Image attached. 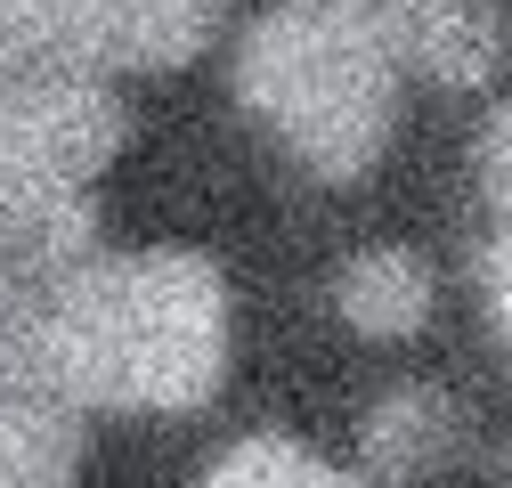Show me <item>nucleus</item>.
<instances>
[{
  "mask_svg": "<svg viewBox=\"0 0 512 488\" xmlns=\"http://www.w3.org/2000/svg\"><path fill=\"white\" fill-rule=\"evenodd\" d=\"M488 310H496V334L512 342V212H504V228L488 244Z\"/></svg>",
  "mask_w": 512,
  "mask_h": 488,
  "instance_id": "obj_11",
  "label": "nucleus"
},
{
  "mask_svg": "<svg viewBox=\"0 0 512 488\" xmlns=\"http://www.w3.org/2000/svg\"><path fill=\"white\" fill-rule=\"evenodd\" d=\"M82 74H163L220 33V0H66Z\"/></svg>",
  "mask_w": 512,
  "mask_h": 488,
  "instance_id": "obj_4",
  "label": "nucleus"
},
{
  "mask_svg": "<svg viewBox=\"0 0 512 488\" xmlns=\"http://www.w3.org/2000/svg\"><path fill=\"white\" fill-rule=\"evenodd\" d=\"M350 9L391 41L399 66H415L447 90H480L504 66V9L496 0H350Z\"/></svg>",
  "mask_w": 512,
  "mask_h": 488,
  "instance_id": "obj_5",
  "label": "nucleus"
},
{
  "mask_svg": "<svg viewBox=\"0 0 512 488\" xmlns=\"http://www.w3.org/2000/svg\"><path fill=\"white\" fill-rule=\"evenodd\" d=\"M472 171H480V188L496 196V212H512V98H496L480 114V131H472Z\"/></svg>",
  "mask_w": 512,
  "mask_h": 488,
  "instance_id": "obj_10",
  "label": "nucleus"
},
{
  "mask_svg": "<svg viewBox=\"0 0 512 488\" xmlns=\"http://www.w3.org/2000/svg\"><path fill=\"white\" fill-rule=\"evenodd\" d=\"M399 57L350 0H269L236 33V98L317 171L358 179L391 147Z\"/></svg>",
  "mask_w": 512,
  "mask_h": 488,
  "instance_id": "obj_2",
  "label": "nucleus"
},
{
  "mask_svg": "<svg viewBox=\"0 0 512 488\" xmlns=\"http://www.w3.org/2000/svg\"><path fill=\"white\" fill-rule=\"evenodd\" d=\"M90 407L41 342V301L0 310V488H74Z\"/></svg>",
  "mask_w": 512,
  "mask_h": 488,
  "instance_id": "obj_3",
  "label": "nucleus"
},
{
  "mask_svg": "<svg viewBox=\"0 0 512 488\" xmlns=\"http://www.w3.org/2000/svg\"><path fill=\"white\" fill-rule=\"evenodd\" d=\"M447 440H456V407H447V391L431 383H399L382 391L358 423V456H366V480H415L423 464L447 456Z\"/></svg>",
  "mask_w": 512,
  "mask_h": 488,
  "instance_id": "obj_7",
  "label": "nucleus"
},
{
  "mask_svg": "<svg viewBox=\"0 0 512 488\" xmlns=\"http://www.w3.org/2000/svg\"><path fill=\"white\" fill-rule=\"evenodd\" d=\"M9 301H25V293H17V269H9V244H0V310Z\"/></svg>",
  "mask_w": 512,
  "mask_h": 488,
  "instance_id": "obj_12",
  "label": "nucleus"
},
{
  "mask_svg": "<svg viewBox=\"0 0 512 488\" xmlns=\"http://www.w3.org/2000/svg\"><path fill=\"white\" fill-rule=\"evenodd\" d=\"M41 342L82 407H196L228 366V277L212 253H187V244L98 253L41 301Z\"/></svg>",
  "mask_w": 512,
  "mask_h": 488,
  "instance_id": "obj_1",
  "label": "nucleus"
},
{
  "mask_svg": "<svg viewBox=\"0 0 512 488\" xmlns=\"http://www.w3.org/2000/svg\"><path fill=\"white\" fill-rule=\"evenodd\" d=\"M49 74H82L66 0H0V90H25Z\"/></svg>",
  "mask_w": 512,
  "mask_h": 488,
  "instance_id": "obj_8",
  "label": "nucleus"
},
{
  "mask_svg": "<svg viewBox=\"0 0 512 488\" xmlns=\"http://www.w3.org/2000/svg\"><path fill=\"white\" fill-rule=\"evenodd\" d=\"M196 488H366V480L342 472V464H326V456L301 448V440H285V432H252V440H236Z\"/></svg>",
  "mask_w": 512,
  "mask_h": 488,
  "instance_id": "obj_9",
  "label": "nucleus"
},
{
  "mask_svg": "<svg viewBox=\"0 0 512 488\" xmlns=\"http://www.w3.org/2000/svg\"><path fill=\"white\" fill-rule=\"evenodd\" d=\"M334 310L374 334V342H399L431 318V269L423 253H407V244H366V253H350L334 269Z\"/></svg>",
  "mask_w": 512,
  "mask_h": 488,
  "instance_id": "obj_6",
  "label": "nucleus"
}]
</instances>
